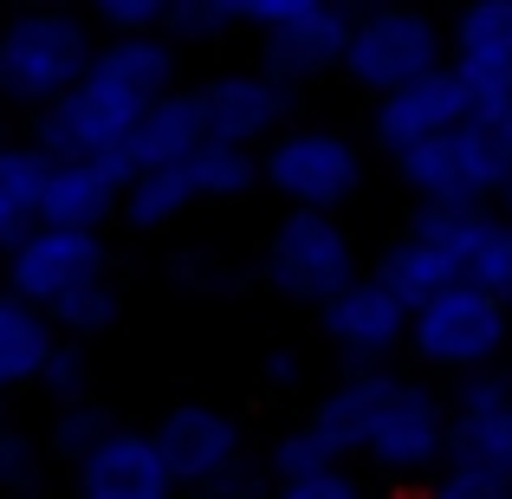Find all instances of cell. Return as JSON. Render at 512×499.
<instances>
[{
    "instance_id": "cell-1",
    "label": "cell",
    "mask_w": 512,
    "mask_h": 499,
    "mask_svg": "<svg viewBox=\"0 0 512 499\" xmlns=\"http://www.w3.org/2000/svg\"><path fill=\"white\" fill-rule=\"evenodd\" d=\"M441 499H506L512 493V376L467 370L448 409V461L435 467Z\"/></svg>"
},
{
    "instance_id": "cell-2",
    "label": "cell",
    "mask_w": 512,
    "mask_h": 499,
    "mask_svg": "<svg viewBox=\"0 0 512 499\" xmlns=\"http://www.w3.org/2000/svg\"><path fill=\"white\" fill-rule=\"evenodd\" d=\"M98 46L91 26L65 0H33L13 20H0V98L7 104H52L91 72Z\"/></svg>"
},
{
    "instance_id": "cell-3",
    "label": "cell",
    "mask_w": 512,
    "mask_h": 499,
    "mask_svg": "<svg viewBox=\"0 0 512 499\" xmlns=\"http://www.w3.org/2000/svg\"><path fill=\"white\" fill-rule=\"evenodd\" d=\"M396 175L415 201H506L512 188V137L487 111L396 150Z\"/></svg>"
},
{
    "instance_id": "cell-4",
    "label": "cell",
    "mask_w": 512,
    "mask_h": 499,
    "mask_svg": "<svg viewBox=\"0 0 512 499\" xmlns=\"http://www.w3.org/2000/svg\"><path fill=\"white\" fill-rule=\"evenodd\" d=\"M512 337V305L480 279H454L409 318V350L428 370H487Z\"/></svg>"
},
{
    "instance_id": "cell-5",
    "label": "cell",
    "mask_w": 512,
    "mask_h": 499,
    "mask_svg": "<svg viewBox=\"0 0 512 499\" xmlns=\"http://www.w3.org/2000/svg\"><path fill=\"white\" fill-rule=\"evenodd\" d=\"M448 59V33L428 20L422 0H376L357 13L344 46V78L363 91H396Z\"/></svg>"
},
{
    "instance_id": "cell-6",
    "label": "cell",
    "mask_w": 512,
    "mask_h": 499,
    "mask_svg": "<svg viewBox=\"0 0 512 499\" xmlns=\"http://www.w3.org/2000/svg\"><path fill=\"white\" fill-rule=\"evenodd\" d=\"M260 279L266 292H279L292 305H325L338 286H350L357 279V247L338 227V208H292L266 234Z\"/></svg>"
},
{
    "instance_id": "cell-7",
    "label": "cell",
    "mask_w": 512,
    "mask_h": 499,
    "mask_svg": "<svg viewBox=\"0 0 512 499\" xmlns=\"http://www.w3.org/2000/svg\"><path fill=\"white\" fill-rule=\"evenodd\" d=\"M150 91H137L130 78H117L111 65L91 59V72L78 78L72 91H59L52 104H39L33 117V143L46 156H98L117 150V143L137 130V117L150 111Z\"/></svg>"
},
{
    "instance_id": "cell-8",
    "label": "cell",
    "mask_w": 512,
    "mask_h": 499,
    "mask_svg": "<svg viewBox=\"0 0 512 499\" xmlns=\"http://www.w3.org/2000/svg\"><path fill=\"white\" fill-rule=\"evenodd\" d=\"M363 461L389 480H435V467L448 461V409L428 383H389V396L376 402L370 435H363Z\"/></svg>"
},
{
    "instance_id": "cell-9",
    "label": "cell",
    "mask_w": 512,
    "mask_h": 499,
    "mask_svg": "<svg viewBox=\"0 0 512 499\" xmlns=\"http://www.w3.org/2000/svg\"><path fill=\"white\" fill-rule=\"evenodd\" d=\"M260 175L292 208H344L363 188V156L344 130H286L266 143Z\"/></svg>"
},
{
    "instance_id": "cell-10",
    "label": "cell",
    "mask_w": 512,
    "mask_h": 499,
    "mask_svg": "<svg viewBox=\"0 0 512 499\" xmlns=\"http://www.w3.org/2000/svg\"><path fill=\"white\" fill-rule=\"evenodd\" d=\"M111 273V247L104 227H72V221H33L7 247V286L33 305H59L85 279Z\"/></svg>"
},
{
    "instance_id": "cell-11",
    "label": "cell",
    "mask_w": 512,
    "mask_h": 499,
    "mask_svg": "<svg viewBox=\"0 0 512 499\" xmlns=\"http://www.w3.org/2000/svg\"><path fill=\"white\" fill-rule=\"evenodd\" d=\"M409 305L396 299V292L383 286V279H350V286H338L325 305H318V325H325L331 350H338L344 363H383L396 357L402 344H409Z\"/></svg>"
},
{
    "instance_id": "cell-12",
    "label": "cell",
    "mask_w": 512,
    "mask_h": 499,
    "mask_svg": "<svg viewBox=\"0 0 512 499\" xmlns=\"http://www.w3.org/2000/svg\"><path fill=\"white\" fill-rule=\"evenodd\" d=\"M156 441H163V454H169L175 487H201V493H214L247 461L234 415L214 409V402H175L163 422H156Z\"/></svg>"
},
{
    "instance_id": "cell-13",
    "label": "cell",
    "mask_w": 512,
    "mask_h": 499,
    "mask_svg": "<svg viewBox=\"0 0 512 499\" xmlns=\"http://www.w3.org/2000/svg\"><path fill=\"white\" fill-rule=\"evenodd\" d=\"M467 111H474V91H467V78L454 72L448 59H441L435 72L409 78V85H396V91H376V111H370V137L383 143L389 156H396V150H409V143L435 137V130L461 124Z\"/></svg>"
},
{
    "instance_id": "cell-14",
    "label": "cell",
    "mask_w": 512,
    "mask_h": 499,
    "mask_svg": "<svg viewBox=\"0 0 512 499\" xmlns=\"http://www.w3.org/2000/svg\"><path fill=\"white\" fill-rule=\"evenodd\" d=\"M130 156L98 150V156H52L46 195H39V221H72V227H104L111 214H124L130 188Z\"/></svg>"
},
{
    "instance_id": "cell-15",
    "label": "cell",
    "mask_w": 512,
    "mask_h": 499,
    "mask_svg": "<svg viewBox=\"0 0 512 499\" xmlns=\"http://www.w3.org/2000/svg\"><path fill=\"white\" fill-rule=\"evenodd\" d=\"M350 26H357V13H350L344 0H325V7L299 13V20L266 26L260 65H266L273 78H286V85H312V78H325V72H344Z\"/></svg>"
},
{
    "instance_id": "cell-16",
    "label": "cell",
    "mask_w": 512,
    "mask_h": 499,
    "mask_svg": "<svg viewBox=\"0 0 512 499\" xmlns=\"http://www.w3.org/2000/svg\"><path fill=\"white\" fill-rule=\"evenodd\" d=\"M448 65L467 78L474 104L512 98V0H467L448 26Z\"/></svg>"
},
{
    "instance_id": "cell-17",
    "label": "cell",
    "mask_w": 512,
    "mask_h": 499,
    "mask_svg": "<svg viewBox=\"0 0 512 499\" xmlns=\"http://www.w3.org/2000/svg\"><path fill=\"white\" fill-rule=\"evenodd\" d=\"M72 474H78V493L85 499H169L175 493L163 441L137 435V428H111Z\"/></svg>"
},
{
    "instance_id": "cell-18",
    "label": "cell",
    "mask_w": 512,
    "mask_h": 499,
    "mask_svg": "<svg viewBox=\"0 0 512 499\" xmlns=\"http://www.w3.org/2000/svg\"><path fill=\"white\" fill-rule=\"evenodd\" d=\"M286 111H292V85L273 78L266 65L260 72H221L201 85V117H208V137H221V143L273 137L286 124Z\"/></svg>"
},
{
    "instance_id": "cell-19",
    "label": "cell",
    "mask_w": 512,
    "mask_h": 499,
    "mask_svg": "<svg viewBox=\"0 0 512 499\" xmlns=\"http://www.w3.org/2000/svg\"><path fill=\"white\" fill-rule=\"evenodd\" d=\"M201 143H208V117H201V91H163V98L150 104V111L137 117V130H130L117 150L130 156V169H150V163H182V156H195Z\"/></svg>"
},
{
    "instance_id": "cell-20",
    "label": "cell",
    "mask_w": 512,
    "mask_h": 499,
    "mask_svg": "<svg viewBox=\"0 0 512 499\" xmlns=\"http://www.w3.org/2000/svg\"><path fill=\"white\" fill-rule=\"evenodd\" d=\"M59 325H52V312L46 305H33V299H20V292H0V396L7 389H26V383H39V370H46V357H52V344H59Z\"/></svg>"
},
{
    "instance_id": "cell-21",
    "label": "cell",
    "mask_w": 512,
    "mask_h": 499,
    "mask_svg": "<svg viewBox=\"0 0 512 499\" xmlns=\"http://www.w3.org/2000/svg\"><path fill=\"white\" fill-rule=\"evenodd\" d=\"M389 383L396 376L383 370V363H350V376L331 396H318V409H312V428L331 441V448L344 454H363V435H370V415H376V402L389 396Z\"/></svg>"
},
{
    "instance_id": "cell-22",
    "label": "cell",
    "mask_w": 512,
    "mask_h": 499,
    "mask_svg": "<svg viewBox=\"0 0 512 499\" xmlns=\"http://www.w3.org/2000/svg\"><path fill=\"white\" fill-rule=\"evenodd\" d=\"M409 227L422 240H435V247L461 266V279H467V273H474V260L487 253L500 214H493V201H415V221Z\"/></svg>"
},
{
    "instance_id": "cell-23",
    "label": "cell",
    "mask_w": 512,
    "mask_h": 499,
    "mask_svg": "<svg viewBox=\"0 0 512 499\" xmlns=\"http://www.w3.org/2000/svg\"><path fill=\"white\" fill-rule=\"evenodd\" d=\"M376 279H383V286L415 312V305H428L441 286H454V279H461V266H454L448 253L435 247V240H422V234L409 227L402 240H389V247H383V260H376Z\"/></svg>"
},
{
    "instance_id": "cell-24",
    "label": "cell",
    "mask_w": 512,
    "mask_h": 499,
    "mask_svg": "<svg viewBox=\"0 0 512 499\" xmlns=\"http://www.w3.org/2000/svg\"><path fill=\"white\" fill-rule=\"evenodd\" d=\"M46 169H52V156L39 143H0V253L39 221Z\"/></svg>"
},
{
    "instance_id": "cell-25",
    "label": "cell",
    "mask_w": 512,
    "mask_h": 499,
    "mask_svg": "<svg viewBox=\"0 0 512 499\" xmlns=\"http://www.w3.org/2000/svg\"><path fill=\"white\" fill-rule=\"evenodd\" d=\"M195 175H188V156L182 163H150V169H137L130 175V188H124V221L130 227H175L188 208H195Z\"/></svg>"
},
{
    "instance_id": "cell-26",
    "label": "cell",
    "mask_w": 512,
    "mask_h": 499,
    "mask_svg": "<svg viewBox=\"0 0 512 499\" xmlns=\"http://www.w3.org/2000/svg\"><path fill=\"white\" fill-rule=\"evenodd\" d=\"M188 175H195L201 201H240V195H253V188L266 182L253 143H221V137H208L195 156H188Z\"/></svg>"
},
{
    "instance_id": "cell-27",
    "label": "cell",
    "mask_w": 512,
    "mask_h": 499,
    "mask_svg": "<svg viewBox=\"0 0 512 499\" xmlns=\"http://www.w3.org/2000/svg\"><path fill=\"white\" fill-rule=\"evenodd\" d=\"M52 312V325L59 331H72V337H98V331H111L117 318H124V292L111 286V273L104 279H85L78 292H65L59 305H46Z\"/></svg>"
},
{
    "instance_id": "cell-28",
    "label": "cell",
    "mask_w": 512,
    "mask_h": 499,
    "mask_svg": "<svg viewBox=\"0 0 512 499\" xmlns=\"http://www.w3.org/2000/svg\"><path fill=\"white\" fill-rule=\"evenodd\" d=\"M111 409L104 402H91V396H78V402H59V415H52V461H65V467H78L91 448H98L104 435H111Z\"/></svg>"
},
{
    "instance_id": "cell-29",
    "label": "cell",
    "mask_w": 512,
    "mask_h": 499,
    "mask_svg": "<svg viewBox=\"0 0 512 499\" xmlns=\"http://www.w3.org/2000/svg\"><path fill=\"white\" fill-rule=\"evenodd\" d=\"M227 26H240V7H234V0H169V13H163V33L169 39H188V46L221 39Z\"/></svg>"
},
{
    "instance_id": "cell-30",
    "label": "cell",
    "mask_w": 512,
    "mask_h": 499,
    "mask_svg": "<svg viewBox=\"0 0 512 499\" xmlns=\"http://www.w3.org/2000/svg\"><path fill=\"white\" fill-rule=\"evenodd\" d=\"M39 389H46L52 402H78V396H91V357H85V337L65 331L59 344H52L46 370H39Z\"/></svg>"
},
{
    "instance_id": "cell-31",
    "label": "cell",
    "mask_w": 512,
    "mask_h": 499,
    "mask_svg": "<svg viewBox=\"0 0 512 499\" xmlns=\"http://www.w3.org/2000/svg\"><path fill=\"white\" fill-rule=\"evenodd\" d=\"M331 461H344V454L305 422V428H292V435L273 448V487H286V480H299V474H318V467H331Z\"/></svg>"
},
{
    "instance_id": "cell-32",
    "label": "cell",
    "mask_w": 512,
    "mask_h": 499,
    "mask_svg": "<svg viewBox=\"0 0 512 499\" xmlns=\"http://www.w3.org/2000/svg\"><path fill=\"white\" fill-rule=\"evenodd\" d=\"M26 487H39V448L26 428L0 422V493H26Z\"/></svg>"
},
{
    "instance_id": "cell-33",
    "label": "cell",
    "mask_w": 512,
    "mask_h": 499,
    "mask_svg": "<svg viewBox=\"0 0 512 499\" xmlns=\"http://www.w3.org/2000/svg\"><path fill=\"white\" fill-rule=\"evenodd\" d=\"M91 13H98L111 33H150V26H163L169 0H85Z\"/></svg>"
},
{
    "instance_id": "cell-34",
    "label": "cell",
    "mask_w": 512,
    "mask_h": 499,
    "mask_svg": "<svg viewBox=\"0 0 512 499\" xmlns=\"http://www.w3.org/2000/svg\"><path fill=\"white\" fill-rule=\"evenodd\" d=\"M467 279H480V286H493L500 299L512 305V221H500L493 227V240H487V253L474 260V273Z\"/></svg>"
},
{
    "instance_id": "cell-35",
    "label": "cell",
    "mask_w": 512,
    "mask_h": 499,
    "mask_svg": "<svg viewBox=\"0 0 512 499\" xmlns=\"http://www.w3.org/2000/svg\"><path fill=\"white\" fill-rule=\"evenodd\" d=\"M279 493H286V499H350V493H357V474H350L344 461H331V467H318V474L286 480Z\"/></svg>"
},
{
    "instance_id": "cell-36",
    "label": "cell",
    "mask_w": 512,
    "mask_h": 499,
    "mask_svg": "<svg viewBox=\"0 0 512 499\" xmlns=\"http://www.w3.org/2000/svg\"><path fill=\"white\" fill-rule=\"evenodd\" d=\"M240 7V26H279V20H299V13H312V7H325V0H234Z\"/></svg>"
},
{
    "instance_id": "cell-37",
    "label": "cell",
    "mask_w": 512,
    "mask_h": 499,
    "mask_svg": "<svg viewBox=\"0 0 512 499\" xmlns=\"http://www.w3.org/2000/svg\"><path fill=\"white\" fill-rule=\"evenodd\" d=\"M299 376V350H273L266 357V383H292Z\"/></svg>"
},
{
    "instance_id": "cell-38",
    "label": "cell",
    "mask_w": 512,
    "mask_h": 499,
    "mask_svg": "<svg viewBox=\"0 0 512 499\" xmlns=\"http://www.w3.org/2000/svg\"><path fill=\"white\" fill-rule=\"evenodd\" d=\"M65 7H72V0H65Z\"/></svg>"
}]
</instances>
